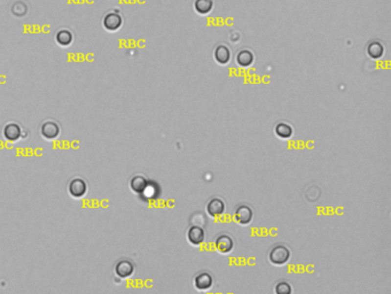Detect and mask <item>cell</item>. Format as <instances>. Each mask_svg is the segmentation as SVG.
Wrapping results in <instances>:
<instances>
[{"instance_id": "cell-8", "label": "cell", "mask_w": 391, "mask_h": 294, "mask_svg": "<svg viewBox=\"0 0 391 294\" xmlns=\"http://www.w3.org/2000/svg\"><path fill=\"white\" fill-rule=\"evenodd\" d=\"M215 248L222 255H229L234 249V239L229 233H222L216 238Z\"/></svg>"}, {"instance_id": "cell-19", "label": "cell", "mask_w": 391, "mask_h": 294, "mask_svg": "<svg viewBox=\"0 0 391 294\" xmlns=\"http://www.w3.org/2000/svg\"><path fill=\"white\" fill-rule=\"evenodd\" d=\"M273 292L275 294H293V286L287 280H279L276 283Z\"/></svg>"}, {"instance_id": "cell-18", "label": "cell", "mask_w": 391, "mask_h": 294, "mask_svg": "<svg viewBox=\"0 0 391 294\" xmlns=\"http://www.w3.org/2000/svg\"><path fill=\"white\" fill-rule=\"evenodd\" d=\"M384 53L383 45L379 42H370L367 48V54L372 59H380Z\"/></svg>"}, {"instance_id": "cell-10", "label": "cell", "mask_w": 391, "mask_h": 294, "mask_svg": "<svg viewBox=\"0 0 391 294\" xmlns=\"http://www.w3.org/2000/svg\"><path fill=\"white\" fill-rule=\"evenodd\" d=\"M187 242L194 247L201 246L206 239V231L202 226L192 225L187 230Z\"/></svg>"}, {"instance_id": "cell-4", "label": "cell", "mask_w": 391, "mask_h": 294, "mask_svg": "<svg viewBox=\"0 0 391 294\" xmlns=\"http://www.w3.org/2000/svg\"><path fill=\"white\" fill-rule=\"evenodd\" d=\"M135 270H136L135 263H133L131 260H129V259L118 260V261L116 262L115 268H114L115 275L118 277V278H122V279L130 278V277H132L133 273H135Z\"/></svg>"}, {"instance_id": "cell-3", "label": "cell", "mask_w": 391, "mask_h": 294, "mask_svg": "<svg viewBox=\"0 0 391 294\" xmlns=\"http://www.w3.org/2000/svg\"><path fill=\"white\" fill-rule=\"evenodd\" d=\"M234 220L239 225H249L253 220V209L249 205H246V203L239 205L235 208Z\"/></svg>"}, {"instance_id": "cell-6", "label": "cell", "mask_w": 391, "mask_h": 294, "mask_svg": "<svg viewBox=\"0 0 391 294\" xmlns=\"http://www.w3.org/2000/svg\"><path fill=\"white\" fill-rule=\"evenodd\" d=\"M193 285L199 292H207L213 286V277L209 271L196 273L193 279Z\"/></svg>"}, {"instance_id": "cell-7", "label": "cell", "mask_w": 391, "mask_h": 294, "mask_svg": "<svg viewBox=\"0 0 391 294\" xmlns=\"http://www.w3.org/2000/svg\"><path fill=\"white\" fill-rule=\"evenodd\" d=\"M102 25L107 31L115 32L119 30L123 25V18L118 12H109L103 16Z\"/></svg>"}, {"instance_id": "cell-17", "label": "cell", "mask_w": 391, "mask_h": 294, "mask_svg": "<svg viewBox=\"0 0 391 294\" xmlns=\"http://www.w3.org/2000/svg\"><path fill=\"white\" fill-rule=\"evenodd\" d=\"M275 132H276V137H279V138L289 139L290 137L293 136L294 130H293V126L288 124V123L281 122V123H278V124L276 125Z\"/></svg>"}, {"instance_id": "cell-1", "label": "cell", "mask_w": 391, "mask_h": 294, "mask_svg": "<svg viewBox=\"0 0 391 294\" xmlns=\"http://www.w3.org/2000/svg\"><path fill=\"white\" fill-rule=\"evenodd\" d=\"M290 256H292V252L288 246H286L285 244H276L270 249L267 260L272 266L283 267L289 262Z\"/></svg>"}, {"instance_id": "cell-5", "label": "cell", "mask_w": 391, "mask_h": 294, "mask_svg": "<svg viewBox=\"0 0 391 294\" xmlns=\"http://www.w3.org/2000/svg\"><path fill=\"white\" fill-rule=\"evenodd\" d=\"M226 203L219 196H213L208 201L206 206V212L211 219H218L225 213Z\"/></svg>"}, {"instance_id": "cell-9", "label": "cell", "mask_w": 391, "mask_h": 294, "mask_svg": "<svg viewBox=\"0 0 391 294\" xmlns=\"http://www.w3.org/2000/svg\"><path fill=\"white\" fill-rule=\"evenodd\" d=\"M41 135L46 140H55L61 135V128H60L59 123L48 120V121H45L42 124Z\"/></svg>"}, {"instance_id": "cell-14", "label": "cell", "mask_w": 391, "mask_h": 294, "mask_svg": "<svg viewBox=\"0 0 391 294\" xmlns=\"http://www.w3.org/2000/svg\"><path fill=\"white\" fill-rule=\"evenodd\" d=\"M55 42L56 44L61 46V48H69L73 42L72 32L68 29L59 30L55 35Z\"/></svg>"}, {"instance_id": "cell-13", "label": "cell", "mask_w": 391, "mask_h": 294, "mask_svg": "<svg viewBox=\"0 0 391 294\" xmlns=\"http://www.w3.org/2000/svg\"><path fill=\"white\" fill-rule=\"evenodd\" d=\"M130 189L132 190V192L138 193V195L139 193H145L146 190L148 189V180L142 175L133 176L131 180H130Z\"/></svg>"}, {"instance_id": "cell-11", "label": "cell", "mask_w": 391, "mask_h": 294, "mask_svg": "<svg viewBox=\"0 0 391 294\" xmlns=\"http://www.w3.org/2000/svg\"><path fill=\"white\" fill-rule=\"evenodd\" d=\"M2 136L7 142L15 143L22 138V128L16 122H9L2 129Z\"/></svg>"}, {"instance_id": "cell-16", "label": "cell", "mask_w": 391, "mask_h": 294, "mask_svg": "<svg viewBox=\"0 0 391 294\" xmlns=\"http://www.w3.org/2000/svg\"><path fill=\"white\" fill-rule=\"evenodd\" d=\"M213 1L212 0H195L194 1V9L200 15H207L212 11Z\"/></svg>"}, {"instance_id": "cell-12", "label": "cell", "mask_w": 391, "mask_h": 294, "mask_svg": "<svg viewBox=\"0 0 391 294\" xmlns=\"http://www.w3.org/2000/svg\"><path fill=\"white\" fill-rule=\"evenodd\" d=\"M213 58H215L217 63H219V65L222 66H225L229 65L230 59H232V53H230V49L227 48V46L219 45L218 48L215 49Z\"/></svg>"}, {"instance_id": "cell-2", "label": "cell", "mask_w": 391, "mask_h": 294, "mask_svg": "<svg viewBox=\"0 0 391 294\" xmlns=\"http://www.w3.org/2000/svg\"><path fill=\"white\" fill-rule=\"evenodd\" d=\"M89 192L88 182L82 177H75L70 180L68 184V193L73 199H83L85 198Z\"/></svg>"}, {"instance_id": "cell-15", "label": "cell", "mask_w": 391, "mask_h": 294, "mask_svg": "<svg viewBox=\"0 0 391 294\" xmlns=\"http://www.w3.org/2000/svg\"><path fill=\"white\" fill-rule=\"evenodd\" d=\"M253 60H255V56H253V53L249 51V49H242V51H240L236 54V62H238L240 67H243V68L252 66Z\"/></svg>"}]
</instances>
